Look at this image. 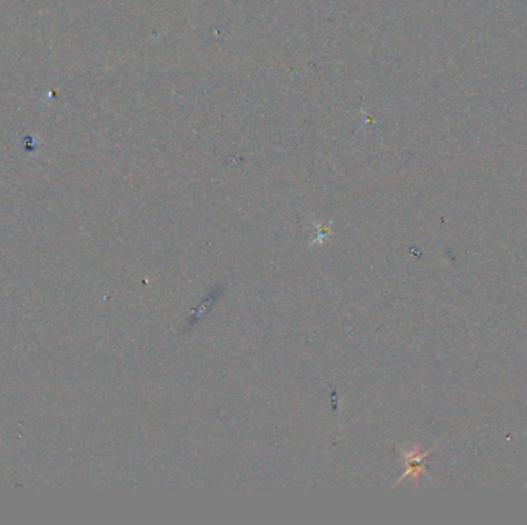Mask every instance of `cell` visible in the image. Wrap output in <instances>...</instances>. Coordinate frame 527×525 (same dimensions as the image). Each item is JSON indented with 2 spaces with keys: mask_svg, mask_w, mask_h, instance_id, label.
Wrapping results in <instances>:
<instances>
[{
  "mask_svg": "<svg viewBox=\"0 0 527 525\" xmlns=\"http://www.w3.org/2000/svg\"><path fill=\"white\" fill-rule=\"evenodd\" d=\"M429 455H430V450H427V452H421L420 445H416L413 450H409V452H403L404 462L407 465V472L404 473V476L400 481H403L404 477H413L415 482H418L420 474L425 472L424 459Z\"/></svg>",
  "mask_w": 527,
  "mask_h": 525,
  "instance_id": "1",
  "label": "cell"
}]
</instances>
